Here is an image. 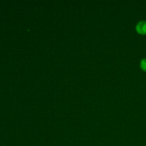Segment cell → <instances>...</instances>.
<instances>
[{"label": "cell", "instance_id": "6da1fadb", "mask_svg": "<svg viewBox=\"0 0 146 146\" xmlns=\"http://www.w3.org/2000/svg\"><path fill=\"white\" fill-rule=\"evenodd\" d=\"M136 31L141 35L146 34V21H142L138 22L136 25Z\"/></svg>", "mask_w": 146, "mask_h": 146}, {"label": "cell", "instance_id": "7a4b0ae2", "mask_svg": "<svg viewBox=\"0 0 146 146\" xmlns=\"http://www.w3.org/2000/svg\"><path fill=\"white\" fill-rule=\"evenodd\" d=\"M141 68L143 71H146V58H144L141 61Z\"/></svg>", "mask_w": 146, "mask_h": 146}]
</instances>
